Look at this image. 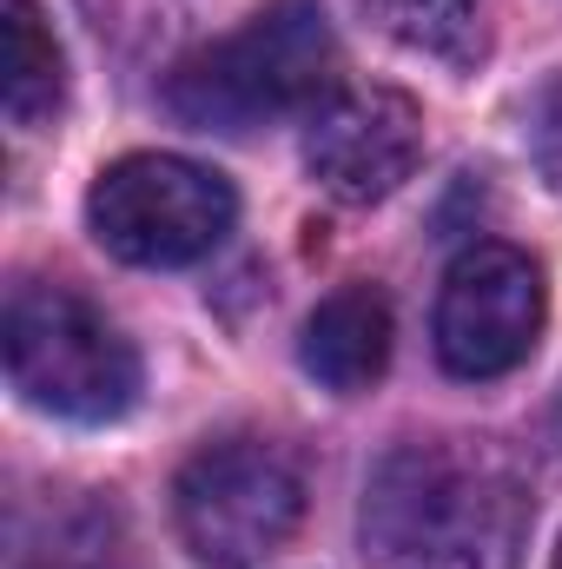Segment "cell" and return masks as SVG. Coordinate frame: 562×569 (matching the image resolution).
Here are the masks:
<instances>
[{
	"label": "cell",
	"instance_id": "1",
	"mask_svg": "<svg viewBox=\"0 0 562 569\" xmlns=\"http://www.w3.org/2000/svg\"><path fill=\"white\" fill-rule=\"evenodd\" d=\"M530 523L523 470L476 437L398 443L364 483V550L378 569H516Z\"/></svg>",
	"mask_w": 562,
	"mask_h": 569
},
{
	"label": "cell",
	"instance_id": "2",
	"mask_svg": "<svg viewBox=\"0 0 562 569\" xmlns=\"http://www.w3.org/2000/svg\"><path fill=\"white\" fill-rule=\"evenodd\" d=\"M338 73V40L318 0H272L239 33L185 53L165 80V107L205 133H252L298 107H318Z\"/></svg>",
	"mask_w": 562,
	"mask_h": 569
},
{
	"label": "cell",
	"instance_id": "3",
	"mask_svg": "<svg viewBox=\"0 0 562 569\" xmlns=\"http://www.w3.org/2000/svg\"><path fill=\"white\" fill-rule=\"evenodd\" d=\"M7 378L33 411L67 425H113L140 398V351L73 284L27 279L7 298Z\"/></svg>",
	"mask_w": 562,
	"mask_h": 569
},
{
	"label": "cell",
	"instance_id": "4",
	"mask_svg": "<svg viewBox=\"0 0 562 569\" xmlns=\"http://www.w3.org/2000/svg\"><path fill=\"white\" fill-rule=\"evenodd\" d=\"M179 537L199 563L252 569L272 557L304 517V470L272 437H225L205 443L172 483Z\"/></svg>",
	"mask_w": 562,
	"mask_h": 569
},
{
	"label": "cell",
	"instance_id": "5",
	"mask_svg": "<svg viewBox=\"0 0 562 569\" xmlns=\"http://www.w3.org/2000/svg\"><path fill=\"white\" fill-rule=\"evenodd\" d=\"M239 219L225 172L179 159V152H127L87 192L93 239L127 266H192L205 259Z\"/></svg>",
	"mask_w": 562,
	"mask_h": 569
},
{
	"label": "cell",
	"instance_id": "6",
	"mask_svg": "<svg viewBox=\"0 0 562 569\" xmlns=\"http://www.w3.org/2000/svg\"><path fill=\"white\" fill-rule=\"evenodd\" d=\"M543 272L516 246H470L436 291V358L450 378H503L543 338Z\"/></svg>",
	"mask_w": 562,
	"mask_h": 569
},
{
	"label": "cell",
	"instance_id": "7",
	"mask_svg": "<svg viewBox=\"0 0 562 569\" xmlns=\"http://www.w3.org/2000/svg\"><path fill=\"white\" fill-rule=\"evenodd\" d=\"M418 159H423V107L398 87L358 80V87H331L311 107L304 166L344 206L391 199L418 172Z\"/></svg>",
	"mask_w": 562,
	"mask_h": 569
},
{
	"label": "cell",
	"instance_id": "8",
	"mask_svg": "<svg viewBox=\"0 0 562 569\" xmlns=\"http://www.w3.org/2000/svg\"><path fill=\"white\" fill-rule=\"evenodd\" d=\"M391 338H398V325H391V298H384L378 284H338V291L304 318V345H298V358H304V371H311L324 391L358 398V391H371V385L384 378V365H391Z\"/></svg>",
	"mask_w": 562,
	"mask_h": 569
},
{
	"label": "cell",
	"instance_id": "9",
	"mask_svg": "<svg viewBox=\"0 0 562 569\" xmlns=\"http://www.w3.org/2000/svg\"><path fill=\"white\" fill-rule=\"evenodd\" d=\"M67 87V60L53 27L40 20L33 0H0V93H7V120L13 127H40L53 120Z\"/></svg>",
	"mask_w": 562,
	"mask_h": 569
},
{
	"label": "cell",
	"instance_id": "10",
	"mask_svg": "<svg viewBox=\"0 0 562 569\" xmlns=\"http://www.w3.org/2000/svg\"><path fill=\"white\" fill-rule=\"evenodd\" d=\"M371 20L443 67H476L496 33V0H364Z\"/></svg>",
	"mask_w": 562,
	"mask_h": 569
},
{
	"label": "cell",
	"instance_id": "11",
	"mask_svg": "<svg viewBox=\"0 0 562 569\" xmlns=\"http://www.w3.org/2000/svg\"><path fill=\"white\" fill-rule=\"evenodd\" d=\"M13 569H127V550L113 517H100L93 503H73L47 517V537H20Z\"/></svg>",
	"mask_w": 562,
	"mask_h": 569
},
{
	"label": "cell",
	"instance_id": "12",
	"mask_svg": "<svg viewBox=\"0 0 562 569\" xmlns=\"http://www.w3.org/2000/svg\"><path fill=\"white\" fill-rule=\"evenodd\" d=\"M530 159H536V172L562 192V80H550L536 93V107H530Z\"/></svg>",
	"mask_w": 562,
	"mask_h": 569
},
{
	"label": "cell",
	"instance_id": "13",
	"mask_svg": "<svg viewBox=\"0 0 562 569\" xmlns=\"http://www.w3.org/2000/svg\"><path fill=\"white\" fill-rule=\"evenodd\" d=\"M556 569H562V550H556Z\"/></svg>",
	"mask_w": 562,
	"mask_h": 569
}]
</instances>
